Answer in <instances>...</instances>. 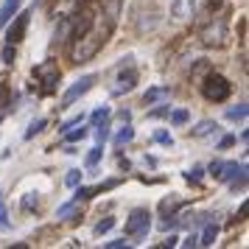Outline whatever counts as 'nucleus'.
Segmentation results:
<instances>
[{"mask_svg":"<svg viewBox=\"0 0 249 249\" xmlns=\"http://www.w3.org/2000/svg\"><path fill=\"white\" fill-rule=\"evenodd\" d=\"M132 140H135V129L126 124L124 129H121V132L115 135V146H124V143H132Z\"/></svg>","mask_w":249,"mask_h":249,"instance_id":"17","label":"nucleus"},{"mask_svg":"<svg viewBox=\"0 0 249 249\" xmlns=\"http://www.w3.org/2000/svg\"><path fill=\"white\" fill-rule=\"evenodd\" d=\"M107 118H109V107H98V109H95V112H92V124L98 126V124H104V121H107Z\"/></svg>","mask_w":249,"mask_h":249,"instance_id":"26","label":"nucleus"},{"mask_svg":"<svg viewBox=\"0 0 249 249\" xmlns=\"http://www.w3.org/2000/svg\"><path fill=\"white\" fill-rule=\"evenodd\" d=\"M121 14V0H104L101 12L73 14V45H70V62L84 65L101 53V48L109 42Z\"/></svg>","mask_w":249,"mask_h":249,"instance_id":"1","label":"nucleus"},{"mask_svg":"<svg viewBox=\"0 0 249 249\" xmlns=\"http://www.w3.org/2000/svg\"><path fill=\"white\" fill-rule=\"evenodd\" d=\"M76 215H81V199H73V202L59 204V210H56L59 221H70V218H76Z\"/></svg>","mask_w":249,"mask_h":249,"instance_id":"11","label":"nucleus"},{"mask_svg":"<svg viewBox=\"0 0 249 249\" xmlns=\"http://www.w3.org/2000/svg\"><path fill=\"white\" fill-rule=\"evenodd\" d=\"M137 79H140V76H137V70L132 68V65H129V70H126V65H124V68H121V73L112 79L109 95H112V98H121V95H126V92H132L137 87Z\"/></svg>","mask_w":249,"mask_h":249,"instance_id":"8","label":"nucleus"},{"mask_svg":"<svg viewBox=\"0 0 249 249\" xmlns=\"http://www.w3.org/2000/svg\"><path fill=\"white\" fill-rule=\"evenodd\" d=\"M165 98H171V87H151V90L143 95V104H146V107H154L157 101H165Z\"/></svg>","mask_w":249,"mask_h":249,"instance_id":"12","label":"nucleus"},{"mask_svg":"<svg viewBox=\"0 0 249 249\" xmlns=\"http://www.w3.org/2000/svg\"><path fill=\"white\" fill-rule=\"evenodd\" d=\"M115 227V218H104V221H98L95 224V235H104V232H109Z\"/></svg>","mask_w":249,"mask_h":249,"instance_id":"28","label":"nucleus"},{"mask_svg":"<svg viewBox=\"0 0 249 249\" xmlns=\"http://www.w3.org/2000/svg\"><path fill=\"white\" fill-rule=\"evenodd\" d=\"M45 126H48V121H45V118H36V121H31V124H28V129H25V140H31V137H36L39 132H42V129H45Z\"/></svg>","mask_w":249,"mask_h":249,"instance_id":"16","label":"nucleus"},{"mask_svg":"<svg viewBox=\"0 0 249 249\" xmlns=\"http://www.w3.org/2000/svg\"><path fill=\"white\" fill-rule=\"evenodd\" d=\"M12 87L9 84H0V109H9L12 107Z\"/></svg>","mask_w":249,"mask_h":249,"instance_id":"20","label":"nucleus"},{"mask_svg":"<svg viewBox=\"0 0 249 249\" xmlns=\"http://www.w3.org/2000/svg\"><path fill=\"white\" fill-rule=\"evenodd\" d=\"M215 238H218V224H213V221H210V224L202 230V235H199V244H202V247H213Z\"/></svg>","mask_w":249,"mask_h":249,"instance_id":"15","label":"nucleus"},{"mask_svg":"<svg viewBox=\"0 0 249 249\" xmlns=\"http://www.w3.org/2000/svg\"><path fill=\"white\" fill-rule=\"evenodd\" d=\"M126 247V238H118V241H107V249H121Z\"/></svg>","mask_w":249,"mask_h":249,"instance_id":"36","label":"nucleus"},{"mask_svg":"<svg viewBox=\"0 0 249 249\" xmlns=\"http://www.w3.org/2000/svg\"><path fill=\"white\" fill-rule=\"evenodd\" d=\"M232 143H235V137H232V135H227V137H221V140H218V148H230Z\"/></svg>","mask_w":249,"mask_h":249,"instance_id":"35","label":"nucleus"},{"mask_svg":"<svg viewBox=\"0 0 249 249\" xmlns=\"http://www.w3.org/2000/svg\"><path fill=\"white\" fill-rule=\"evenodd\" d=\"M95 81H98L95 73H87V76H81L79 81H73L68 90H65V95H62V107H59V109H68L70 104H76L81 95H87V92L92 90V84H95Z\"/></svg>","mask_w":249,"mask_h":249,"instance_id":"7","label":"nucleus"},{"mask_svg":"<svg viewBox=\"0 0 249 249\" xmlns=\"http://www.w3.org/2000/svg\"><path fill=\"white\" fill-rule=\"evenodd\" d=\"M215 179L221 182H232V188H244L247 185V162H221V171Z\"/></svg>","mask_w":249,"mask_h":249,"instance_id":"9","label":"nucleus"},{"mask_svg":"<svg viewBox=\"0 0 249 249\" xmlns=\"http://www.w3.org/2000/svg\"><path fill=\"white\" fill-rule=\"evenodd\" d=\"M202 177H204V168H199V165H196L193 171H188V174H185V179H188V182H199Z\"/></svg>","mask_w":249,"mask_h":249,"instance_id":"32","label":"nucleus"},{"mask_svg":"<svg viewBox=\"0 0 249 249\" xmlns=\"http://www.w3.org/2000/svg\"><path fill=\"white\" fill-rule=\"evenodd\" d=\"M199 39H202V45H207V48H224L227 42H230V28H227V20L213 14V17L202 25Z\"/></svg>","mask_w":249,"mask_h":249,"instance_id":"2","label":"nucleus"},{"mask_svg":"<svg viewBox=\"0 0 249 249\" xmlns=\"http://www.w3.org/2000/svg\"><path fill=\"white\" fill-rule=\"evenodd\" d=\"M177 241H179V238L171 235V238H165V244H162V247H177Z\"/></svg>","mask_w":249,"mask_h":249,"instance_id":"39","label":"nucleus"},{"mask_svg":"<svg viewBox=\"0 0 249 249\" xmlns=\"http://www.w3.org/2000/svg\"><path fill=\"white\" fill-rule=\"evenodd\" d=\"M215 129H218V124L207 118V121H199V124L193 126V129H191V137H196V140H202V137H210V135L215 132Z\"/></svg>","mask_w":249,"mask_h":249,"instance_id":"13","label":"nucleus"},{"mask_svg":"<svg viewBox=\"0 0 249 249\" xmlns=\"http://www.w3.org/2000/svg\"><path fill=\"white\" fill-rule=\"evenodd\" d=\"M151 118H162V115H168V107H160V109H151Z\"/></svg>","mask_w":249,"mask_h":249,"instance_id":"37","label":"nucleus"},{"mask_svg":"<svg viewBox=\"0 0 249 249\" xmlns=\"http://www.w3.org/2000/svg\"><path fill=\"white\" fill-rule=\"evenodd\" d=\"M151 230V213L146 207H135L126 218V235L129 238H146Z\"/></svg>","mask_w":249,"mask_h":249,"instance_id":"5","label":"nucleus"},{"mask_svg":"<svg viewBox=\"0 0 249 249\" xmlns=\"http://www.w3.org/2000/svg\"><path fill=\"white\" fill-rule=\"evenodd\" d=\"M199 87H202L204 98H207V101H213V104H221V101H227V98L232 95V84H230L221 73H207Z\"/></svg>","mask_w":249,"mask_h":249,"instance_id":"3","label":"nucleus"},{"mask_svg":"<svg viewBox=\"0 0 249 249\" xmlns=\"http://www.w3.org/2000/svg\"><path fill=\"white\" fill-rule=\"evenodd\" d=\"M31 76H34L39 84H45L42 92H53L56 84H59V79H62V70H59V65L53 62V59H48V62H39V65L31 70Z\"/></svg>","mask_w":249,"mask_h":249,"instance_id":"4","label":"nucleus"},{"mask_svg":"<svg viewBox=\"0 0 249 249\" xmlns=\"http://www.w3.org/2000/svg\"><path fill=\"white\" fill-rule=\"evenodd\" d=\"M227 118H230V121H244V118H247V104H238L232 109H227Z\"/></svg>","mask_w":249,"mask_h":249,"instance_id":"21","label":"nucleus"},{"mask_svg":"<svg viewBox=\"0 0 249 249\" xmlns=\"http://www.w3.org/2000/svg\"><path fill=\"white\" fill-rule=\"evenodd\" d=\"M188 121H191V112H188V109H174V112H171V124L174 126H185Z\"/></svg>","mask_w":249,"mask_h":249,"instance_id":"19","label":"nucleus"},{"mask_svg":"<svg viewBox=\"0 0 249 249\" xmlns=\"http://www.w3.org/2000/svg\"><path fill=\"white\" fill-rule=\"evenodd\" d=\"M154 140L162 143V146H174V137H171L168 132H154Z\"/></svg>","mask_w":249,"mask_h":249,"instance_id":"30","label":"nucleus"},{"mask_svg":"<svg viewBox=\"0 0 249 249\" xmlns=\"http://www.w3.org/2000/svg\"><path fill=\"white\" fill-rule=\"evenodd\" d=\"M62 135H65V140H68V143H76V140H84V137H87V129H84V126H81V129L70 126L68 132H62Z\"/></svg>","mask_w":249,"mask_h":249,"instance_id":"18","label":"nucleus"},{"mask_svg":"<svg viewBox=\"0 0 249 249\" xmlns=\"http://www.w3.org/2000/svg\"><path fill=\"white\" fill-rule=\"evenodd\" d=\"M179 204H182V199H177V196H174V199H165V202L160 204V213L168 215V213H174V210H177Z\"/></svg>","mask_w":249,"mask_h":249,"instance_id":"22","label":"nucleus"},{"mask_svg":"<svg viewBox=\"0 0 249 249\" xmlns=\"http://www.w3.org/2000/svg\"><path fill=\"white\" fill-rule=\"evenodd\" d=\"M182 247H188V249H191V247H199V235H196V232H191V235L182 241Z\"/></svg>","mask_w":249,"mask_h":249,"instance_id":"33","label":"nucleus"},{"mask_svg":"<svg viewBox=\"0 0 249 249\" xmlns=\"http://www.w3.org/2000/svg\"><path fill=\"white\" fill-rule=\"evenodd\" d=\"M118 118H121L124 124H129V121H132V112H129V109H121V112H118Z\"/></svg>","mask_w":249,"mask_h":249,"instance_id":"38","label":"nucleus"},{"mask_svg":"<svg viewBox=\"0 0 249 249\" xmlns=\"http://www.w3.org/2000/svg\"><path fill=\"white\" fill-rule=\"evenodd\" d=\"M107 137H109V126H107V121H104V124H98V132H95V140H98V143H104Z\"/></svg>","mask_w":249,"mask_h":249,"instance_id":"31","label":"nucleus"},{"mask_svg":"<svg viewBox=\"0 0 249 249\" xmlns=\"http://www.w3.org/2000/svg\"><path fill=\"white\" fill-rule=\"evenodd\" d=\"M17 12H20V0H6V3L0 6V28H6V23H9Z\"/></svg>","mask_w":249,"mask_h":249,"instance_id":"14","label":"nucleus"},{"mask_svg":"<svg viewBox=\"0 0 249 249\" xmlns=\"http://www.w3.org/2000/svg\"><path fill=\"white\" fill-rule=\"evenodd\" d=\"M28 23H31V9H23V12H17L9 20V28H6V42L9 45H20L25 39V31H28Z\"/></svg>","mask_w":249,"mask_h":249,"instance_id":"6","label":"nucleus"},{"mask_svg":"<svg viewBox=\"0 0 249 249\" xmlns=\"http://www.w3.org/2000/svg\"><path fill=\"white\" fill-rule=\"evenodd\" d=\"M81 121H84V118H81V115H76V118H70V121H65V124H62V132H68L70 126H79Z\"/></svg>","mask_w":249,"mask_h":249,"instance_id":"34","label":"nucleus"},{"mask_svg":"<svg viewBox=\"0 0 249 249\" xmlns=\"http://www.w3.org/2000/svg\"><path fill=\"white\" fill-rule=\"evenodd\" d=\"M0 56H3L6 65H14V59H17V45H9V42H6V48H3V53H0Z\"/></svg>","mask_w":249,"mask_h":249,"instance_id":"24","label":"nucleus"},{"mask_svg":"<svg viewBox=\"0 0 249 249\" xmlns=\"http://www.w3.org/2000/svg\"><path fill=\"white\" fill-rule=\"evenodd\" d=\"M12 221H9V210H6V199L0 196V230H9Z\"/></svg>","mask_w":249,"mask_h":249,"instance_id":"23","label":"nucleus"},{"mask_svg":"<svg viewBox=\"0 0 249 249\" xmlns=\"http://www.w3.org/2000/svg\"><path fill=\"white\" fill-rule=\"evenodd\" d=\"M79 182H81V171L79 168H70L68 177H65V185H68V188H76Z\"/></svg>","mask_w":249,"mask_h":249,"instance_id":"25","label":"nucleus"},{"mask_svg":"<svg viewBox=\"0 0 249 249\" xmlns=\"http://www.w3.org/2000/svg\"><path fill=\"white\" fill-rule=\"evenodd\" d=\"M101 154H104L101 146H95L90 154H87V165H90V168H95V165H98V160H101Z\"/></svg>","mask_w":249,"mask_h":249,"instance_id":"29","label":"nucleus"},{"mask_svg":"<svg viewBox=\"0 0 249 249\" xmlns=\"http://www.w3.org/2000/svg\"><path fill=\"white\" fill-rule=\"evenodd\" d=\"M23 207L25 210H36V207H39V193H25Z\"/></svg>","mask_w":249,"mask_h":249,"instance_id":"27","label":"nucleus"},{"mask_svg":"<svg viewBox=\"0 0 249 249\" xmlns=\"http://www.w3.org/2000/svg\"><path fill=\"white\" fill-rule=\"evenodd\" d=\"M199 0H171V17L174 20H191Z\"/></svg>","mask_w":249,"mask_h":249,"instance_id":"10","label":"nucleus"}]
</instances>
